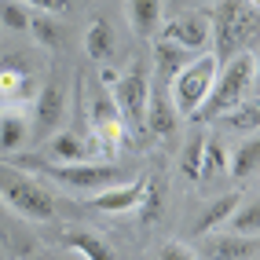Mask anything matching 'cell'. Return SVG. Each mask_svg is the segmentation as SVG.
<instances>
[{"label":"cell","mask_w":260,"mask_h":260,"mask_svg":"<svg viewBox=\"0 0 260 260\" xmlns=\"http://www.w3.org/2000/svg\"><path fill=\"white\" fill-rule=\"evenodd\" d=\"M26 29L33 33V41H37V48H44V51H59V44H62V26H59V19H55V15L33 11V15H29V26H26Z\"/></svg>","instance_id":"22"},{"label":"cell","mask_w":260,"mask_h":260,"mask_svg":"<svg viewBox=\"0 0 260 260\" xmlns=\"http://www.w3.org/2000/svg\"><path fill=\"white\" fill-rule=\"evenodd\" d=\"M62 246L81 253L84 260H117L114 249H110V242L103 235H95L92 228H66L62 231Z\"/></svg>","instance_id":"15"},{"label":"cell","mask_w":260,"mask_h":260,"mask_svg":"<svg viewBox=\"0 0 260 260\" xmlns=\"http://www.w3.org/2000/svg\"><path fill=\"white\" fill-rule=\"evenodd\" d=\"M88 125H92V143H95L103 154L125 147V140H128V128H125V121H121V114H117V107H114V99H110L107 88H95V92H92Z\"/></svg>","instance_id":"7"},{"label":"cell","mask_w":260,"mask_h":260,"mask_svg":"<svg viewBox=\"0 0 260 260\" xmlns=\"http://www.w3.org/2000/svg\"><path fill=\"white\" fill-rule=\"evenodd\" d=\"M161 41L176 44V48H183V51H202V48H209V15H202V11L176 15V19L161 29Z\"/></svg>","instance_id":"10"},{"label":"cell","mask_w":260,"mask_h":260,"mask_svg":"<svg viewBox=\"0 0 260 260\" xmlns=\"http://www.w3.org/2000/svg\"><path fill=\"white\" fill-rule=\"evenodd\" d=\"M256 165H260V140L256 136H246V140L235 147V154L228 158V172L235 180H253Z\"/></svg>","instance_id":"20"},{"label":"cell","mask_w":260,"mask_h":260,"mask_svg":"<svg viewBox=\"0 0 260 260\" xmlns=\"http://www.w3.org/2000/svg\"><path fill=\"white\" fill-rule=\"evenodd\" d=\"M107 92H110V99H114L121 121H125L128 136H132V132H143L147 99H150V62H147V59L132 62L125 74H117V81L110 84Z\"/></svg>","instance_id":"5"},{"label":"cell","mask_w":260,"mask_h":260,"mask_svg":"<svg viewBox=\"0 0 260 260\" xmlns=\"http://www.w3.org/2000/svg\"><path fill=\"white\" fill-rule=\"evenodd\" d=\"M260 37V8L249 0H216V15L209 19V41L213 55L223 66L235 55H256Z\"/></svg>","instance_id":"1"},{"label":"cell","mask_w":260,"mask_h":260,"mask_svg":"<svg viewBox=\"0 0 260 260\" xmlns=\"http://www.w3.org/2000/svg\"><path fill=\"white\" fill-rule=\"evenodd\" d=\"M253 84H256V55H235L220 66V74L213 81V92L209 99L202 103V110L194 117H223L228 110H235L238 103H246L253 95Z\"/></svg>","instance_id":"2"},{"label":"cell","mask_w":260,"mask_h":260,"mask_svg":"<svg viewBox=\"0 0 260 260\" xmlns=\"http://www.w3.org/2000/svg\"><path fill=\"white\" fill-rule=\"evenodd\" d=\"M223 121H228L235 132L256 136V125H260V103H256V95H249L246 103H238L235 110H228V114H223Z\"/></svg>","instance_id":"24"},{"label":"cell","mask_w":260,"mask_h":260,"mask_svg":"<svg viewBox=\"0 0 260 260\" xmlns=\"http://www.w3.org/2000/svg\"><path fill=\"white\" fill-rule=\"evenodd\" d=\"M0 213H4V202H0Z\"/></svg>","instance_id":"31"},{"label":"cell","mask_w":260,"mask_h":260,"mask_svg":"<svg viewBox=\"0 0 260 260\" xmlns=\"http://www.w3.org/2000/svg\"><path fill=\"white\" fill-rule=\"evenodd\" d=\"M216 74H220V62H216L213 51H209V55H194L176 77H172L169 99H172V107H176L180 117H194L202 110V103L209 99V92H213Z\"/></svg>","instance_id":"4"},{"label":"cell","mask_w":260,"mask_h":260,"mask_svg":"<svg viewBox=\"0 0 260 260\" xmlns=\"http://www.w3.org/2000/svg\"><path fill=\"white\" fill-rule=\"evenodd\" d=\"M33 140V121L22 107L0 110V154H15Z\"/></svg>","instance_id":"13"},{"label":"cell","mask_w":260,"mask_h":260,"mask_svg":"<svg viewBox=\"0 0 260 260\" xmlns=\"http://www.w3.org/2000/svg\"><path fill=\"white\" fill-rule=\"evenodd\" d=\"M44 165L48 176H55L59 183L74 187V190H107L114 183H125V172L110 161H77V165H48V161H37Z\"/></svg>","instance_id":"6"},{"label":"cell","mask_w":260,"mask_h":260,"mask_svg":"<svg viewBox=\"0 0 260 260\" xmlns=\"http://www.w3.org/2000/svg\"><path fill=\"white\" fill-rule=\"evenodd\" d=\"M161 0H128L125 4V15L132 29L140 33V37H158V26H161Z\"/></svg>","instance_id":"18"},{"label":"cell","mask_w":260,"mask_h":260,"mask_svg":"<svg viewBox=\"0 0 260 260\" xmlns=\"http://www.w3.org/2000/svg\"><path fill=\"white\" fill-rule=\"evenodd\" d=\"M202 154H205V136H190L183 147V158H180L187 180H202Z\"/></svg>","instance_id":"25"},{"label":"cell","mask_w":260,"mask_h":260,"mask_svg":"<svg viewBox=\"0 0 260 260\" xmlns=\"http://www.w3.org/2000/svg\"><path fill=\"white\" fill-rule=\"evenodd\" d=\"M223 223H228L231 235L256 238V231H260V205H256V198H242V202L235 205V213L223 220Z\"/></svg>","instance_id":"23"},{"label":"cell","mask_w":260,"mask_h":260,"mask_svg":"<svg viewBox=\"0 0 260 260\" xmlns=\"http://www.w3.org/2000/svg\"><path fill=\"white\" fill-rule=\"evenodd\" d=\"M238 202H242L238 190H231V194H223V198L209 202V205L202 209V216L194 220V235H198V238H209V235H213V228H223V220L235 213V205H238Z\"/></svg>","instance_id":"19"},{"label":"cell","mask_w":260,"mask_h":260,"mask_svg":"<svg viewBox=\"0 0 260 260\" xmlns=\"http://www.w3.org/2000/svg\"><path fill=\"white\" fill-rule=\"evenodd\" d=\"M0 202H4V209L19 213L33 223H48L55 216V198L33 176H26L22 169L8 165L4 158H0Z\"/></svg>","instance_id":"3"},{"label":"cell","mask_w":260,"mask_h":260,"mask_svg":"<svg viewBox=\"0 0 260 260\" xmlns=\"http://www.w3.org/2000/svg\"><path fill=\"white\" fill-rule=\"evenodd\" d=\"M37 95V77H33L29 62L19 59V51L0 59V103L4 107H26Z\"/></svg>","instance_id":"8"},{"label":"cell","mask_w":260,"mask_h":260,"mask_svg":"<svg viewBox=\"0 0 260 260\" xmlns=\"http://www.w3.org/2000/svg\"><path fill=\"white\" fill-rule=\"evenodd\" d=\"M158 260H198V253L190 246H183V242H165L158 249Z\"/></svg>","instance_id":"29"},{"label":"cell","mask_w":260,"mask_h":260,"mask_svg":"<svg viewBox=\"0 0 260 260\" xmlns=\"http://www.w3.org/2000/svg\"><path fill=\"white\" fill-rule=\"evenodd\" d=\"M62 114H66V92H62V84L51 77L37 88V95H33V114H29L33 136H51L59 128Z\"/></svg>","instance_id":"9"},{"label":"cell","mask_w":260,"mask_h":260,"mask_svg":"<svg viewBox=\"0 0 260 260\" xmlns=\"http://www.w3.org/2000/svg\"><path fill=\"white\" fill-rule=\"evenodd\" d=\"M29 15H33V11H29L26 4H19V0H0V26L22 33V29L29 26Z\"/></svg>","instance_id":"27"},{"label":"cell","mask_w":260,"mask_h":260,"mask_svg":"<svg viewBox=\"0 0 260 260\" xmlns=\"http://www.w3.org/2000/svg\"><path fill=\"white\" fill-rule=\"evenodd\" d=\"M84 55L95 59V62H107L114 55V29H110V22H103V19L88 22V29H84Z\"/></svg>","instance_id":"21"},{"label":"cell","mask_w":260,"mask_h":260,"mask_svg":"<svg viewBox=\"0 0 260 260\" xmlns=\"http://www.w3.org/2000/svg\"><path fill=\"white\" fill-rule=\"evenodd\" d=\"M19 4H26L29 11H44V15H62V11H70V0H19Z\"/></svg>","instance_id":"30"},{"label":"cell","mask_w":260,"mask_h":260,"mask_svg":"<svg viewBox=\"0 0 260 260\" xmlns=\"http://www.w3.org/2000/svg\"><path fill=\"white\" fill-rule=\"evenodd\" d=\"M48 165H77V161H103V150L92 140H81L77 132H51L48 136Z\"/></svg>","instance_id":"11"},{"label":"cell","mask_w":260,"mask_h":260,"mask_svg":"<svg viewBox=\"0 0 260 260\" xmlns=\"http://www.w3.org/2000/svg\"><path fill=\"white\" fill-rule=\"evenodd\" d=\"M158 213H161V183H154L147 176V190H143V198H140V220L150 223Z\"/></svg>","instance_id":"28"},{"label":"cell","mask_w":260,"mask_h":260,"mask_svg":"<svg viewBox=\"0 0 260 260\" xmlns=\"http://www.w3.org/2000/svg\"><path fill=\"white\" fill-rule=\"evenodd\" d=\"M220 172H228V154H223L220 140H209V136H205V154H202V180H209V176H220Z\"/></svg>","instance_id":"26"},{"label":"cell","mask_w":260,"mask_h":260,"mask_svg":"<svg viewBox=\"0 0 260 260\" xmlns=\"http://www.w3.org/2000/svg\"><path fill=\"white\" fill-rule=\"evenodd\" d=\"M143 190H147V176L132 180V183H114L107 190H95V209H103V213H132V209H140Z\"/></svg>","instance_id":"14"},{"label":"cell","mask_w":260,"mask_h":260,"mask_svg":"<svg viewBox=\"0 0 260 260\" xmlns=\"http://www.w3.org/2000/svg\"><path fill=\"white\" fill-rule=\"evenodd\" d=\"M194 59L190 51H183V48H176V44H169V41H154V81H161V84H172V77H176L183 66Z\"/></svg>","instance_id":"17"},{"label":"cell","mask_w":260,"mask_h":260,"mask_svg":"<svg viewBox=\"0 0 260 260\" xmlns=\"http://www.w3.org/2000/svg\"><path fill=\"white\" fill-rule=\"evenodd\" d=\"M260 242L246 238V235H216V238H205V253L213 260H256Z\"/></svg>","instance_id":"16"},{"label":"cell","mask_w":260,"mask_h":260,"mask_svg":"<svg viewBox=\"0 0 260 260\" xmlns=\"http://www.w3.org/2000/svg\"><path fill=\"white\" fill-rule=\"evenodd\" d=\"M180 125V114L169 99V84L154 81L150 77V99H147V117H143V132H154V136H172Z\"/></svg>","instance_id":"12"}]
</instances>
